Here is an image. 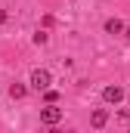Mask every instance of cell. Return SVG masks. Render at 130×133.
<instances>
[{"instance_id":"cell-1","label":"cell","mask_w":130,"mask_h":133,"mask_svg":"<svg viewBox=\"0 0 130 133\" xmlns=\"http://www.w3.org/2000/svg\"><path fill=\"white\" fill-rule=\"evenodd\" d=\"M28 84H31V90H37V93H40V90H47V87L53 84V77H50V71H47V68H34Z\"/></svg>"},{"instance_id":"cell-2","label":"cell","mask_w":130,"mask_h":133,"mask_svg":"<svg viewBox=\"0 0 130 133\" xmlns=\"http://www.w3.org/2000/svg\"><path fill=\"white\" fill-rule=\"evenodd\" d=\"M40 121H43V124H50V127H53V124H59V121H62V108H59L56 102H47V108H40Z\"/></svg>"},{"instance_id":"cell-3","label":"cell","mask_w":130,"mask_h":133,"mask_svg":"<svg viewBox=\"0 0 130 133\" xmlns=\"http://www.w3.org/2000/svg\"><path fill=\"white\" fill-rule=\"evenodd\" d=\"M102 99H105V102H121V99H124V90L112 84V87H105V90H102Z\"/></svg>"},{"instance_id":"cell-4","label":"cell","mask_w":130,"mask_h":133,"mask_svg":"<svg viewBox=\"0 0 130 133\" xmlns=\"http://www.w3.org/2000/svg\"><path fill=\"white\" fill-rule=\"evenodd\" d=\"M90 124H93V127H105V124H108V111H105V108H96V111H93V115H90Z\"/></svg>"},{"instance_id":"cell-5","label":"cell","mask_w":130,"mask_h":133,"mask_svg":"<svg viewBox=\"0 0 130 133\" xmlns=\"http://www.w3.org/2000/svg\"><path fill=\"white\" fill-rule=\"evenodd\" d=\"M124 31V22H121V19H108V22H105V34H121Z\"/></svg>"},{"instance_id":"cell-6","label":"cell","mask_w":130,"mask_h":133,"mask_svg":"<svg viewBox=\"0 0 130 133\" xmlns=\"http://www.w3.org/2000/svg\"><path fill=\"white\" fill-rule=\"evenodd\" d=\"M25 93H28L25 84H12V87H9V96H12V99H25Z\"/></svg>"},{"instance_id":"cell-7","label":"cell","mask_w":130,"mask_h":133,"mask_svg":"<svg viewBox=\"0 0 130 133\" xmlns=\"http://www.w3.org/2000/svg\"><path fill=\"white\" fill-rule=\"evenodd\" d=\"M47 40H50V34H47V31H37V34H34V43H37V46H43Z\"/></svg>"},{"instance_id":"cell-8","label":"cell","mask_w":130,"mask_h":133,"mask_svg":"<svg viewBox=\"0 0 130 133\" xmlns=\"http://www.w3.org/2000/svg\"><path fill=\"white\" fill-rule=\"evenodd\" d=\"M43 99H47V102H59V93H56V90H50V87H47V90H43Z\"/></svg>"},{"instance_id":"cell-9","label":"cell","mask_w":130,"mask_h":133,"mask_svg":"<svg viewBox=\"0 0 130 133\" xmlns=\"http://www.w3.org/2000/svg\"><path fill=\"white\" fill-rule=\"evenodd\" d=\"M3 22H6V9H0V25H3Z\"/></svg>"},{"instance_id":"cell-10","label":"cell","mask_w":130,"mask_h":133,"mask_svg":"<svg viewBox=\"0 0 130 133\" xmlns=\"http://www.w3.org/2000/svg\"><path fill=\"white\" fill-rule=\"evenodd\" d=\"M124 34H127V40H130V25H127V28H124Z\"/></svg>"}]
</instances>
